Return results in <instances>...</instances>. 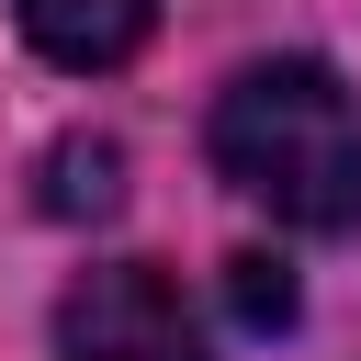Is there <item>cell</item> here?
<instances>
[{
	"mask_svg": "<svg viewBox=\"0 0 361 361\" xmlns=\"http://www.w3.org/2000/svg\"><path fill=\"white\" fill-rule=\"evenodd\" d=\"M214 169L259 214H282L305 237H350L361 226V102H350V79L327 56L237 68L214 102Z\"/></svg>",
	"mask_w": 361,
	"mask_h": 361,
	"instance_id": "6da1fadb",
	"label": "cell"
},
{
	"mask_svg": "<svg viewBox=\"0 0 361 361\" xmlns=\"http://www.w3.org/2000/svg\"><path fill=\"white\" fill-rule=\"evenodd\" d=\"M56 361H214V350H203L192 305H180L158 271L113 259V271H79V282H68V305H56Z\"/></svg>",
	"mask_w": 361,
	"mask_h": 361,
	"instance_id": "7a4b0ae2",
	"label": "cell"
},
{
	"mask_svg": "<svg viewBox=\"0 0 361 361\" xmlns=\"http://www.w3.org/2000/svg\"><path fill=\"white\" fill-rule=\"evenodd\" d=\"M147 23H158V0H23V34H34V56H56V68H124L135 45H147Z\"/></svg>",
	"mask_w": 361,
	"mask_h": 361,
	"instance_id": "3957f363",
	"label": "cell"
},
{
	"mask_svg": "<svg viewBox=\"0 0 361 361\" xmlns=\"http://www.w3.org/2000/svg\"><path fill=\"white\" fill-rule=\"evenodd\" d=\"M45 169H56V180H45V214H113V203H124V147H113V135H68Z\"/></svg>",
	"mask_w": 361,
	"mask_h": 361,
	"instance_id": "277c9868",
	"label": "cell"
},
{
	"mask_svg": "<svg viewBox=\"0 0 361 361\" xmlns=\"http://www.w3.org/2000/svg\"><path fill=\"white\" fill-rule=\"evenodd\" d=\"M237 316H248V327H282V316H293L282 259H237Z\"/></svg>",
	"mask_w": 361,
	"mask_h": 361,
	"instance_id": "5b68a950",
	"label": "cell"
}]
</instances>
